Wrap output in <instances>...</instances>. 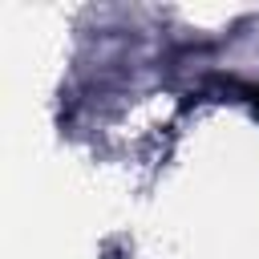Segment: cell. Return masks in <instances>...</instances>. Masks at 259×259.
Here are the masks:
<instances>
[{"mask_svg":"<svg viewBox=\"0 0 259 259\" xmlns=\"http://www.w3.org/2000/svg\"><path fill=\"white\" fill-rule=\"evenodd\" d=\"M243 93H247V101L259 109V85H243Z\"/></svg>","mask_w":259,"mask_h":259,"instance_id":"6da1fadb","label":"cell"}]
</instances>
